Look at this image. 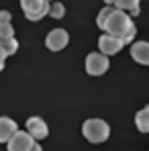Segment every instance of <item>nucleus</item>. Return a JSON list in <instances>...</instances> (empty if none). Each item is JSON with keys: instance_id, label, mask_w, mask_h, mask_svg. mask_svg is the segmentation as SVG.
<instances>
[{"instance_id": "f257e3e1", "label": "nucleus", "mask_w": 149, "mask_h": 151, "mask_svg": "<svg viewBox=\"0 0 149 151\" xmlns=\"http://www.w3.org/2000/svg\"><path fill=\"white\" fill-rule=\"evenodd\" d=\"M104 33H110L114 37H121L123 43H131L135 39V27H133V21L131 17L121 10V8H112L108 19L104 21V27H102Z\"/></svg>"}, {"instance_id": "f03ea898", "label": "nucleus", "mask_w": 149, "mask_h": 151, "mask_svg": "<svg viewBox=\"0 0 149 151\" xmlns=\"http://www.w3.org/2000/svg\"><path fill=\"white\" fill-rule=\"evenodd\" d=\"M82 135L90 143H104L110 135V127L106 125L102 119H88L82 125Z\"/></svg>"}, {"instance_id": "7ed1b4c3", "label": "nucleus", "mask_w": 149, "mask_h": 151, "mask_svg": "<svg viewBox=\"0 0 149 151\" xmlns=\"http://www.w3.org/2000/svg\"><path fill=\"white\" fill-rule=\"evenodd\" d=\"M21 8L25 10V17L29 21H39L45 14H49L47 0H21Z\"/></svg>"}, {"instance_id": "20e7f679", "label": "nucleus", "mask_w": 149, "mask_h": 151, "mask_svg": "<svg viewBox=\"0 0 149 151\" xmlns=\"http://www.w3.org/2000/svg\"><path fill=\"white\" fill-rule=\"evenodd\" d=\"M110 61H108V55H104L102 51L100 53H90L86 57V72L90 76H102L108 70Z\"/></svg>"}, {"instance_id": "39448f33", "label": "nucleus", "mask_w": 149, "mask_h": 151, "mask_svg": "<svg viewBox=\"0 0 149 151\" xmlns=\"http://www.w3.org/2000/svg\"><path fill=\"white\" fill-rule=\"evenodd\" d=\"M33 143H35V139L27 131H17L6 141V147H8V151H29L33 147Z\"/></svg>"}, {"instance_id": "423d86ee", "label": "nucleus", "mask_w": 149, "mask_h": 151, "mask_svg": "<svg viewBox=\"0 0 149 151\" xmlns=\"http://www.w3.org/2000/svg\"><path fill=\"white\" fill-rule=\"evenodd\" d=\"M68 43H70V35L63 29H53L45 39V45L49 51H61Z\"/></svg>"}, {"instance_id": "0eeeda50", "label": "nucleus", "mask_w": 149, "mask_h": 151, "mask_svg": "<svg viewBox=\"0 0 149 151\" xmlns=\"http://www.w3.org/2000/svg\"><path fill=\"white\" fill-rule=\"evenodd\" d=\"M123 45H125L123 39H121V37H114V35H110V33H104L98 39V47L104 55H114V53H119V51L123 49Z\"/></svg>"}, {"instance_id": "6e6552de", "label": "nucleus", "mask_w": 149, "mask_h": 151, "mask_svg": "<svg viewBox=\"0 0 149 151\" xmlns=\"http://www.w3.org/2000/svg\"><path fill=\"white\" fill-rule=\"evenodd\" d=\"M27 133L33 137V139H45L49 135V129H47V123L39 116H31L27 121Z\"/></svg>"}, {"instance_id": "1a4fd4ad", "label": "nucleus", "mask_w": 149, "mask_h": 151, "mask_svg": "<svg viewBox=\"0 0 149 151\" xmlns=\"http://www.w3.org/2000/svg\"><path fill=\"white\" fill-rule=\"evenodd\" d=\"M131 57H133L137 63L149 65V43L147 41H135V43L131 45Z\"/></svg>"}, {"instance_id": "9d476101", "label": "nucleus", "mask_w": 149, "mask_h": 151, "mask_svg": "<svg viewBox=\"0 0 149 151\" xmlns=\"http://www.w3.org/2000/svg\"><path fill=\"white\" fill-rule=\"evenodd\" d=\"M17 123L8 116H0V143H6L14 133H17Z\"/></svg>"}, {"instance_id": "9b49d317", "label": "nucleus", "mask_w": 149, "mask_h": 151, "mask_svg": "<svg viewBox=\"0 0 149 151\" xmlns=\"http://www.w3.org/2000/svg\"><path fill=\"white\" fill-rule=\"evenodd\" d=\"M114 4H117V8L125 10L129 17H137V14H139V4H141V0H114Z\"/></svg>"}, {"instance_id": "f8f14e48", "label": "nucleus", "mask_w": 149, "mask_h": 151, "mask_svg": "<svg viewBox=\"0 0 149 151\" xmlns=\"http://www.w3.org/2000/svg\"><path fill=\"white\" fill-rule=\"evenodd\" d=\"M135 125H137V129H139L141 133H149V106H145L143 110L137 112Z\"/></svg>"}, {"instance_id": "ddd939ff", "label": "nucleus", "mask_w": 149, "mask_h": 151, "mask_svg": "<svg viewBox=\"0 0 149 151\" xmlns=\"http://www.w3.org/2000/svg\"><path fill=\"white\" fill-rule=\"evenodd\" d=\"M0 49L6 55H14L17 49H19V41L14 37H0Z\"/></svg>"}, {"instance_id": "4468645a", "label": "nucleus", "mask_w": 149, "mask_h": 151, "mask_svg": "<svg viewBox=\"0 0 149 151\" xmlns=\"http://www.w3.org/2000/svg\"><path fill=\"white\" fill-rule=\"evenodd\" d=\"M49 14L53 19H61L63 14H66V8H63V4H59V2H55V4H49Z\"/></svg>"}, {"instance_id": "2eb2a0df", "label": "nucleus", "mask_w": 149, "mask_h": 151, "mask_svg": "<svg viewBox=\"0 0 149 151\" xmlns=\"http://www.w3.org/2000/svg\"><path fill=\"white\" fill-rule=\"evenodd\" d=\"M0 37H14V29L10 25V21L8 23H0Z\"/></svg>"}, {"instance_id": "dca6fc26", "label": "nucleus", "mask_w": 149, "mask_h": 151, "mask_svg": "<svg viewBox=\"0 0 149 151\" xmlns=\"http://www.w3.org/2000/svg\"><path fill=\"white\" fill-rule=\"evenodd\" d=\"M8 21H10V14L2 10V12H0V23H8Z\"/></svg>"}, {"instance_id": "f3484780", "label": "nucleus", "mask_w": 149, "mask_h": 151, "mask_svg": "<svg viewBox=\"0 0 149 151\" xmlns=\"http://www.w3.org/2000/svg\"><path fill=\"white\" fill-rule=\"evenodd\" d=\"M6 57H8V55H6L4 51L0 49V65H4V61H6Z\"/></svg>"}, {"instance_id": "a211bd4d", "label": "nucleus", "mask_w": 149, "mask_h": 151, "mask_svg": "<svg viewBox=\"0 0 149 151\" xmlns=\"http://www.w3.org/2000/svg\"><path fill=\"white\" fill-rule=\"evenodd\" d=\"M29 151H43V149H41V145H39V143H33V147H31Z\"/></svg>"}, {"instance_id": "6ab92c4d", "label": "nucleus", "mask_w": 149, "mask_h": 151, "mask_svg": "<svg viewBox=\"0 0 149 151\" xmlns=\"http://www.w3.org/2000/svg\"><path fill=\"white\" fill-rule=\"evenodd\" d=\"M104 2H106V4H114V0H104Z\"/></svg>"}, {"instance_id": "aec40b11", "label": "nucleus", "mask_w": 149, "mask_h": 151, "mask_svg": "<svg viewBox=\"0 0 149 151\" xmlns=\"http://www.w3.org/2000/svg\"><path fill=\"white\" fill-rule=\"evenodd\" d=\"M2 70H4V65H0V72H2Z\"/></svg>"}, {"instance_id": "412c9836", "label": "nucleus", "mask_w": 149, "mask_h": 151, "mask_svg": "<svg viewBox=\"0 0 149 151\" xmlns=\"http://www.w3.org/2000/svg\"><path fill=\"white\" fill-rule=\"evenodd\" d=\"M47 2H51V0H47Z\"/></svg>"}]
</instances>
